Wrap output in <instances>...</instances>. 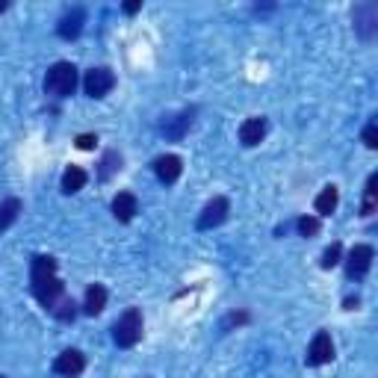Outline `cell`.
<instances>
[{"instance_id": "obj_9", "label": "cell", "mask_w": 378, "mask_h": 378, "mask_svg": "<svg viewBox=\"0 0 378 378\" xmlns=\"http://www.w3.org/2000/svg\"><path fill=\"white\" fill-rule=\"evenodd\" d=\"M266 130H269L266 118H263V115H251V118H246V122L240 125V142H243L246 148L261 145L263 139H266Z\"/></svg>"}, {"instance_id": "obj_18", "label": "cell", "mask_w": 378, "mask_h": 378, "mask_svg": "<svg viewBox=\"0 0 378 378\" xmlns=\"http://www.w3.org/2000/svg\"><path fill=\"white\" fill-rule=\"evenodd\" d=\"M18 213H21V201H18V198H6V201H0V233L15 225Z\"/></svg>"}, {"instance_id": "obj_4", "label": "cell", "mask_w": 378, "mask_h": 378, "mask_svg": "<svg viewBox=\"0 0 378 378\" xmlns=\"http://www.w3.org/2000/svg\"><path fill=\"white\" fill-rule=\"evenodd\" d=\"M83 89H86L89 98H107V95L115 89V74H112L107 65L89 68L86 77H83Z\"/></svg>"}, {"instance_id": "obj_26", "label": "cell", "mask_w": 378, "mask_h": 378, "mask_svg": "<svg viewBox=\"0 0 378 378\" xmlns=\"http://www.w3.org/2000/svg\"><path fill=\"white\" fill-rule=\"evenodd\" d=\"M6 6H9V4H6V0H0V12H6Z\"/></svg>"}, {"instance_id": "obj_10", "label": "cell", "mask_w": 378, "mask_h": 378, "mask_svg": "<svg viewBox=\"0 0 378 378\" xmlns=\"http://www.w3.org/2000/svg\"><path fill=\"white\" fill-rule=\"evenodd\" d=\"M181 172H184V163L177 154H163L154 160V174L160 177L163 184H174L177 177H181Z\"/></svg>"}, {"instance_id": "obj_12", "label": "cell", "mask_w": 378, "mask_h": 378, "mask_svg": "<svg viewBox=\"0 0 378 378\" xmlns=\"http://www.w3.org/2000/svg\"><path fill=\"white\" fill-rule=\"evenodd\" d=\"M375 24H378V6L375 4H364L355 9V27L364 38L375 36Z\"/></svg>"}, {"instance_id": "obj_27", "label": "cell", "mask_w": 378, "mask_h": 378, "mask_svg": "<svg viewBox=\"0 0 378 378\" xmlns=\"http://www.w3.org/2000/svg\"><path fill=\"white\" fill-rule=\"evenodd\" d=\"M0 378H4V375H0Z\"/></svg>"}, {"instance_id": "obj_20", "label": "cell", "mask_w": 378, "mask_h": 378, "mask_svg": "<svg viewBox=\"0 0 378 378\" xmlns=\"http://www.w3.org/2000/svg\"><path fill=\"white\" fill-rule=\"evenodd\" d=\"M378 187V174H369L367 181V192H364V204H361V216H372L375 213V189Z\"/></svg>"}, {"instance_id": "obj_1", "label": "cell", "mask_w": 378, "mask_h": 378, "mask_svg": "<svg viewBox=\"0 0 378 378\" xmlns=\"http://www.w3.org/2000/svg\"><path fill=\"white\" fill-rule=\"evenodd\" d=\"M30 281H33V295L42 302L45 310H53L65 293V284L56 278V261L51 254H36L30 261Z\"/></svg>"}, {"instance_id": "obj_25", "label": "cell", "mask_w": 378, "mask_h": 378, "mask_svg": "<svg viewBox=\"0 0 378 378\" xmlns=\"http://www.w3.org/2000/svg\"><path fill=\"white\" fill-rule=\"evenodd\" d=\"M122 9H125V12H127V15H136V12H139V9H142V0H127V4H125V6H122Z\"/></svg>"}, {"instance_id": "obj_16", "label": "cell", "mask_w": 378, "mask_h": 378, "mask_svg": "<svg viewBox=\"0 0 378 378\" xmlns=\"http://www.w3.org/2000/svg\"><path fill=\"white\" fill-rule=\"evenodd\" d=\"M86 181H89V174H86L80 166H68V169L63 172V192H68V195L80 192V189L86 187Z\"/></svg>"}, {"instance_id": "obj_15", "label": "cell", "mask_w": 378, "mask_h": 378, "mask_svg": "<svg viewBox=\"0 0 378 378\" xmlns=\"http://www.w3.org/2000/svg\"><path fill=\"white\" fill-rule=\"evenodd\" d=\"M189 125H192V110H184V112H177V115L166 118V122H163V130H166V136H172V139H181V136L187 133Z\"/></svg>"}, {"instance_id": "obj_3", "label": "cell", "mask_w": 378, "mask_h": 378, "mask_svg": "<svg viewBox=\"0 0 378 378\" xmlns=\"http://www.w3.org/2000/svg\"><path fill=\"white\" fill-rule=\"evenodd\" d=\"M77 89V68L71 63H53L45 74V92L51 98H71Z\"/></svg>"}, {"instance_id": "obj_17", "label": "cell", "mask_w": 378, "mask_h": 378, "mask_svg": "<svg viewBox=\"0 0 378 378\" xmlns=\"http://www.w3.org/2000/svg\"><path fill=\"white\" fill-rule=\"evenodd\" d=\"M337 204H340V192H337V187H325L313 201V207H316L320 216H331L337 210Z\"/></svg>"}, {"instance_id": "obj_6", "label": "cell", "mask_w": 378, "mask_h": 378, "mask_svg": "<svg viewBox=\"0 0 378 378\" xmlns=\"http://www.w3.org/2000/svg\"><path fill=\"white\" fill-rule=\"evenodd\" d=\"M334 357V340H331V334L328 331H316L313 334V340H310V346H308V367H322V364H328Z\"/></svg>"}, {"instance_id": "obj_5", "label": "cell", "mask_w": 378, "mask_h": 378, "mask_svg": "<svg viewBox=\"0 0 378 378\" xmlns=\"http://www.w3.org/2000/svg\"><path fill=\"white\" fill-rule=\"evenodd\" d=\"M372 257H375V251L367 243L355 246L349 251V257H346V275L352 278V281H361V278H367V272L372 269Z\"/></svg>"}, {"instance_id": "obj_23", "label": "cell", "mask_w": 378, "mask_h": 378, "mask_svg": "<svg viewBox=\"0 0 378 378\" xmlns=\"http://www.w3.org/2000/svg\"><path fill=\"white\" fill-rule=\"evenodd\" d=\"M364 145L367 148H378V127H375V122L367 125V130H364Z\"/></svg>"}, {"instance_id": "obj_19", "label": "cell", "mask_w": 378, "mask_h": 378, "mask_svg": "<svg viewBox=\"0 0 378 378\" xmlns=\"http://www.w3.org/2000/svg\"><path fill=\"white\" fill-rule=\"evenodd\" d=\"M118 169H122V157H118V151H107L104 160H101V172H98V177H101V181H110Z\"/></svg>"}, {"instance_id": "obj_14", "label": "cell", "mask_w": 378, "mask_h": 378, "mask_svg": "<svg viewBox=\"0 0 378 378\" xmlns=\"http://www.w3.org/2000/svg\"><path fill=\"white\" fill-rule=\"evenodd\" d=\"M104 308H107V287L104 284H89V290L83 295V313L98 316Z\"/></svg>"}, {"instance_id": "obj_2", "label": "cell", "mask_w": 378, "mask_h": 378, "mask_svg": "<svg viewBox=\"0 0 378 378\" xmlns=\"http://www.w3.org/2000/svg\"><path fill=\"white\" fill-rule=\"evenodd\" d=\"M142 328H145L142 310H139V308H127V310L115 320V325H112V340H115V346H118V349L136 346L139 340H142Z\"/></svg>"}, {"instance_id": "obj_22", "label": "cell", "mask_w": 378, "mask_h": 378, "mask_svg": "<svg viewBox=\"0 0 378 378\" xmlns=\"http://www.w3.org/2000/svg\"><path fill=\"white\" fill-rule=\"evenodd\" d=\"M298 233H302V236H316V233H320V219H316V216H302V219H298Z\"/></svg>"}, {"instance_id": "obj_7", "label": "cell", "mask_w": 378, "mask_h": 378, "mask_svg": "<svg viewBox=\"0 0 378 378\" xmlns=\"http://www.w3.org/2000/svg\"><path fill=\"white\" fill-rule=\"evenodd\" d=\"M83 369H86V355L77 349H65L63 355H56V361H53V372L59 378H77V375H83Z\"/></svg>"}, {"instance_id": "obj_13", "label": "cell", "mask_w": 378, "mask_h": 378, "mask_svg": "<svg viewBox=\"0 0 378 378\" xmlns=\"http://www.w3.org/2000/svg\"><path fill=\"white\" fill-rule=\"evenodd\" d=\"M139 213V201L133 192H118L112 198V216L118 219V222H133V216Z\"/></svg>"}, {"instance_id": "obj_8", "label": "cell", "mask_w": 378, "mask_h": 378, "mask_svg": "<svg viewBox=\"0 0 378 378\" xmlns=\"http://www.w3.org/2000/svg\"><path fill=\"white\" fill-rule=\"evenodd\" d=\"M228 210H231V204H228L225 195L213 198V201L201 210V216H198V231H210V228H216V225H222L225 219H228Z\"/></svg>"}, {"instance_id": "obj_21", "label": "cell", "mask_w": 378, "mask_h": 378, "mask_svg": "<svg viewBox=\"0 0 378 378\" xmlns=\"http://www.w3.org/2000/svg\"><path fill=\"white\" fill-rule=\"evenodd\" d=\"M340 257H343V246L340 243H331L322 254V269H334L337 263H340Z\"/></svg>"}, {"instance_id": "obj_24", "label": "cell", "mask_w": 378, "mask_h": 378, "mask_svg": "<svg viewBox=\"0 0 378 378\" xmlns=\"http://www.w3.org/2000/svg\"><path fill=\"white\" fill-rule=\"evenodd\" d=\"M95 142H98V136H92V133L77 136V148H83V151H92V148H95Z\"/></svg>"}, {"instance_id": "obj_11", "label": "cell", "mask_w": 378, "mask_h": 378, "mask_svg": "<svg viewBox=\"0 0 378 378\" xmlns=\"http://www.w3.org/2000/svg\"><path fill=\"white\" fill-rule=\"evenodd\" d=\"M83 24H86V12L80 9V6H74L71 12H65L63 18H59V24H56V33L63 36V38H77L83 33Z\"/></svg>"}]
</instances>
